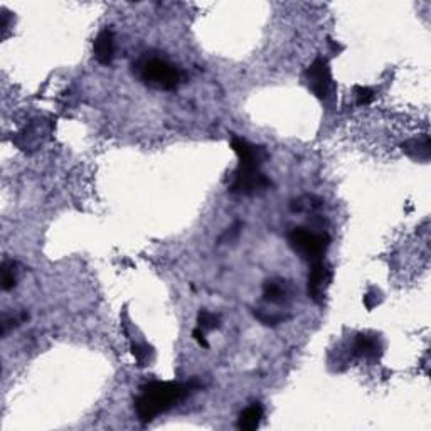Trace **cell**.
I'll list each match as a JSON object with an SVG mask.
<instances>
[{"instance_id": "6da1fadb", "label": "cell", "mask_w": 431, "mask_h": 431, "mask_svg": "<svg viewBox=\"0 0 431 431\" xmlns=\"http://www.w3.org/2000/svg\"><path fill=\"white\" fill-rule=\"evenodd\" d=\"M197 388L196 381L191 384L182 383H148L140 388V394L135 399V410L142 423H150L162 413L172 410L177 403L186 399Z\"/></svg>"}, {"instance_id": "7a4b0ae2", "label": "cell", "mask_w": 431, "mask_h": 431, "mask_svg": "<svg viewBox=\"0 0 431 431\" xmlns=\"http://www.w3.org/2000/svg\"><path fill=\"white\" fill-rule=\"evenodd\" d=\"M289 242L291 250L300 258L307 262H320L330 245V236L327 233H315L305 228H295L289 235Z\"/></svg>"}, {"instance_id": "3957f363", "label": "cell", "mask_w": 431, "mask_h": 431, "mask_svg": "<svg viewBox=\"0 0 431 431\" xmlns=\"http://www.w3.org/2000/svg\"><path fill=\"white\" fill-rule=\"evenodd\" d=\"M140 76L148 86L157 89H175L181 83V71L160 57H148L140 62Z\"/></svg>"}, {"instance_id": "277c9868", "label": "cell", "mask_w": 431, "mask_h": 431, "mask_svg": "<svg viewBox=\"0 0 431 431\" xmlns=\"http://www.w3.org/2000/svg\"><path fill=\"white\" fill-rule=\"evenodd\" d=\"M269 186H272V182L259 169L237 165L235 177L229 186V192L236 196H253L267 191Z\"/></svg>"}, {"instance_id": "5b68a950", "label": "cell", "mask_w": 431, "mask_h": 431, "mask_svg": "<svg viewBox=\"0 0 431 431\" xmlns=\"http://www.w3.org/2000/svg\"><path fill=\"white\" fill-rule=\"evenodd\" d=\"M305 81L310 91L320 100H327L332 93V71L327 60L317 57L305 71Z\"/></svg>"}, {"instance_id": "8992f818", "label": "cell", "mask_w": 431, "mask_h": 431, "mask_svg": "<svg viewBox=\"0 0 431 431\" xmlns=\"http://www.w3.org/2000/svg\"><path fill=\"white\" fill-rule=\"evenodd\" d=\"M332 281V269L323 259L312 263L308 273V296L315 303H322L325 298V291Z\"/></svg>"}, {"instance_id": "52a82bcc", "label": "cell", "mask_w": 431, "mask_h": 431, "mask_svg": "<svg viewBox=\"0 0 431 431\" xmlns=\"http://www.w3.org/2000/svg\"><path fill=\"white\" fill-rule=\"evenodd\" d=\"M231 147L236 152L237 159H240V165L242 167H256L259 169L264 164V160L268 159L267 150L262 145H254L245 138L233 137L231 138Z\"/></svg>"}, {"instance_id": "ba28073f", "label": "cell", "mask_w": 431, "mask_h": 431, "mask_svg": "<svg viewBox=\"0 0 431 431\" xmlns=\"http://www.w3.org/2000/svg\"><path fill=\"white\" fill-rule=\"evenodd\" d=\"M93 52H94V57H96V61L100 62V65H105V66L111 65V61H113V57H115L113 30L105 29L96 35V39H94V43H93Z\"/></svg>"}, {"instance_id": "9c48e42d", "label": "cell", "mask_w": 431, "mask_h": 431, "mask_svg": "<svg viewBox=\"0 0 431 431\" xmlns=\"http://www.w3.org/2000/svg\"><path fill=\"white\" fill-rule=\"evenodd\" d=\"M354 352L359 357L367 359V361L374 362L383 356V344L376 335L369 334H359L356 342H354Z\"/></svg>"}, {"instance_id": "30bf717a", "label": "cell", "mask_w": 431, "mask_h": 431, "mask_svg": "<svg viewBox=\"0 0 431 431\" xmlns=\"http://www.w3.org/2000/svg\"><path fill=\"white\" fill-rule=\"evenodd\" d=\"M263 418V406L259 403H253L241 411L240 420H237V428L242 431H253L262 423Z\"/></svg>"}, {"instance_id": "8fae6325", "label": "cell", "mask_w": 431, "mask_h": 431, "mask_svg": "<svg viewBox=\"0 0 431 431\" xmlns=\"http://www.w3.org/2000/svg\"><path fill=\"white\" fill-rule=\"evenodd\" d=\"M285 286H283V281H275V280H269L264 283V289H263V296L264 300H268V302L272 303H280L285 300Z\"/></svg>"}, {"instance_id": "7c38bea8", "label": "cell", "mask_w": 431, "mask_h": 431, "mask_svg": "<svg viewBox=\"0 0 431 431\" xmlns=\"http://www.w3.org/2000/svg\"><path fill=\"white\" fill-rule=\"evenodd\" d=\"M16 286V263L6 259L2 263V289L9 291Z\"/></svg>"}, {"instance_id": "4fadbf2b", "label": "cell", "mask_w": 431, "mask_h": 431, "mask_svg": "<svg viewBox=\"0 0 431 431\" xmlns=\"http://www.w3.org/2000/svg\"><path fill=\"white\" fill-rule=\"evenodd\" d=\"M197 323H199V329H202L204 332L214 330L219 327V317L208 312V310H201L199 315H197Z\"/></svg>"}, {"instance_id": "5bb4252c", "label": "cell", "mask_w": 431, "mask_h": 431, "mask_svg": "<svg viewBox=\"0 0 431 431\" xmlns=\"http://www.w3.org/2000/svg\"><path fill=\"white\" fill-rule=\"evenodd\" d=\"M354 94H356V103L359 106L369 105V103L374 100V93H372V89L369 88L356 86L354 88Z\"/></svg>"}, {"instance_id": "9a60e30c", "label": "cell", "mask_w": 431, "mask_h": 431, "mask_svg": "<svg viewBox=\"0 0 431 431\" xmlns=\"http://www.w3.org/2000/svg\"><path fill=\"white\" fill-rule=\"evenodd\" d=\"M379 296H381L379 291H372V293H367L366 296H364V303H366V307L369 308V310L374 308L376 305L381 302Z\"/></svg>"}, {"instance_id": "2e32d148", "label": "cell", "mask_w": 431, "mask_h": 431, "mask_svg": "<svg viewBox=\"0 0 431 431\" xmlns=\"http://www.w3.org/2000/svg\"><path fill=\"white\" fill-rule=\"evenodd\" d=\"M194 339H196V342L201 345V347H204V349H208L209 347V344H208V340H206V335H204V330L202 329H199V327H197V329L194 330Z\"/></svg>"}]
</instances>
